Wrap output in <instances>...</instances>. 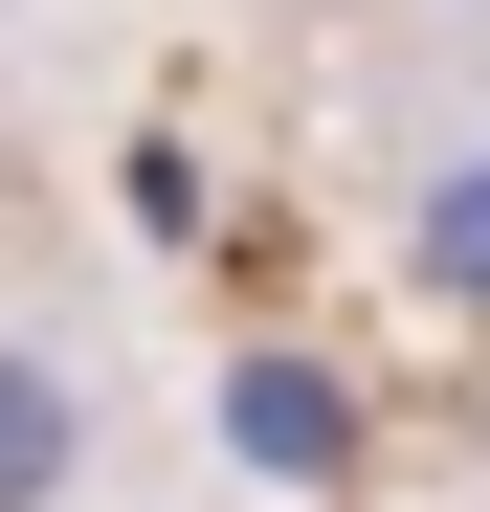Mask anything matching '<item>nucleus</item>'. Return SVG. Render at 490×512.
<instances>
[{
  "mask_svg": "<svg viewBox=\"0 0 490 512\" xmlns=\"http://www.w3.org/2000/svg\"><path fill=\"white\" fill-rule=\"evenodd\" d=\"M67 490H90V379L45 334H0V512H67Z\"/></svg>",
  "mask_w": 490,
  "mask_h": 512,
  "instance_id": "f257e3e1",
  "label": "nucleus"
},
{
  "mask_svg": "<svg viewBox=\"0 0 490 512\" xmlns=\"http://www.w3.org/2000/svg\"><path fill=\"white\" fill-rule=\"evenodd\" d=\"M223 423H245V468H290V490H312V468L357 446V401L312 379V357H245V379H223Z\"/></svg>",
  "mask_w": 490,
  "mask_h": 512,
  "instance_id": "f03ea898",
  "label": "nucleus"
},
{
  "mask_svg": "<svg viewBox=\"0 0 490 512\" xmlns=\"http://www.w3.org/2000/svg\"><path fill=\"white\" fill-rule=\"evenodd\" d=\"M401 245H424L446 312H490V156H468V179H424V223H401Z\"/></svg>",
  "mask_w": 490,
  "mask_h": 512,
  "instance_id": "7ed1b4c3",
  "label": "nucleus"
}]
</instances>
